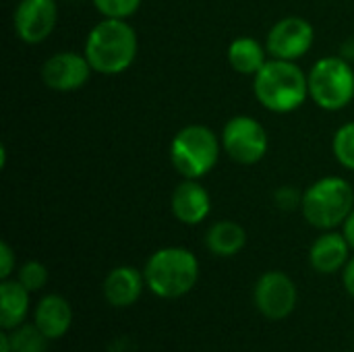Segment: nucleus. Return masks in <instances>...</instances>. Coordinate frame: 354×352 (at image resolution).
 Wrapping results in <instances>:
<instances>
[{
  "instance_id": "obj_1",
  "label": "nucleus",
  "mask_w": 354,
  "mask_h": 352,
  "mask_svg": "<svg viewBox=\"0 0 354 352\" xmlns=\"http://www.w3.org/2000/svg\"><path fill=\"white\" fill-rule=\"evenodd\" d=\"M139 52V39L129 19H100L87 33L83 54L93 73L114 77L127 73Z\"/></svg>"
},
{
  "instance_id": "obj_2",
  "label": "nucleus",
  "mask_w": 354,
  "mask_h": 352,
  "mask_svg": "<svg viewBox=\"0 0 354 352\" xmlns=\"http://www.w3.org/2000/svg\"><path fill=\"white\" fill-rule=\"evenodd\" d=\"M255 100L274 114H290L309 98L307 73L292 60L270 58L253 77Z\"/></svg>"
},
{
  "instance_id": "obj_3",
  "label": "nucleus",
  "mask_w": 354,
  "mask_h": 352,
  "mask_svg": "<svg viewBox=\"0 0 354 352\" xmlns=\"http://www.w3.org/2000/svg\"><path fill=\"white\" fill-rule=\"evenodd\" d=\"M143 276L149 293L158 299H183L199 282V259L185 247H164L149 255Z\"/></svg>"
},
{
  "instance_id": "obj_4",
  "label": "nucleus",
  "mask_w": 354,
  "mask_h": 352,
  "mask_svg": "<svg viewBox=\"0 0 354 352\" xmlns=\"http://www.w3.org/2000/svg\"><path fill=\"white\" fill-rule=\"evenodd\" d=\"M354 210V191L342 176H324L303 191L301 214L317 230H336Z\"/></svg>"
},
{
  "instance_id": "obj_5",
  "label": "nucleus",
  "mask_w": 354,
  "mask_h": 352,
  "mask_svg": "<svg viewBox=\"0 0 354 352\" xmlns=\"http://www.w3.org/2000/svg\"><path fill=\"white\" fill-rule=\"evenodd\" d=\"M222 154L220 135L205 124H187L170 141V164L183 178L201 180L207 176Z\"/></svg>"
},
{
  "instance_id": "obj_6",
  "label": "nucleus",
  "mask_w": 354,
  "mask_h": 352,
  "mask_svg": "<svg viewBox=\"0 0 354 352\" xmlns=\"http://www.w3.org/2000/svg\"><path fill=\"white\" fill-rule=\"evenodd\" d=\"M309 98L326 112H340L354 100V68L344 56H324L307 73Z\"/></svg>"
},
{
  "instance_id": "obj_7",
  "label": "nucleus",
  "mask_w": 354,
  "mask_h": 352,
  "mask_svg": "<svg viewBox=\"0 0 354 352\" xmlns=\"http://www.w3.org/2000/svg\"><path fill=\"white\" fill-rule=\"evenodd\" d=\"M220 141L222 151L239 166L259 164L270 149L266 127L249 114H236L228 118L220 133Z\"/></svg>"
},
{
  "instance_id": "obj_8",
  "label": "nucleus",
  "mask_w": 354,
  "mask_h": 352,
  "mask_svg": "<svg viewBox=\"0 0 354 352\" xmlns=\"http://www.w3.org/2000/svg\"><path fill=\"white\" fill-rule=\"evenodd\" d=\"M315 44V27L309 19L290 15L280 21H276L268 35H266V48L270 58L278 60H301L305 58Z\"/></svg>"
},
{
  "instance_id": "obj_9",
  "label": "nucleus",
  "mask_w": 354,
  "mask_h": 352,
  "mask_svg": "<svg viewBox=\"0 0 354 352\" xmlns=\"http://www.w3.org/2000/svg\"><path fill=\"white\" fill-rule=\"evenodd\" d=\"M253 301L263 317L280 322L295 313L299 303V290L288 274L280 270H270L257 278L253 288Z\"/></svg>"
},
{
  "instance_id": "obj_10",
  "label": "nucleus",
  "mask_w": 354,
  "mask_h": 352,
  "mask_svg": "<svg viewBox=\"0 0 354 352\" xmlns=\"http://www.w3.org/2000/svg\"><path fill=\"white\" fill-rule=\"evenodd\" d=\"M58 4L56 0H19L12 10L15 35L27 44H44L56 29Z\"/></svg>"
},
{
  "instance_id": "obj_11",
  "label": "nucleus",
  "mask_w": 354,
  "mask_h": 352,
  "mask_svg": "<svg viewBox=\"0 0 354 352\" xmlns=\"http://www.w3.org/2000/svg\"><path fill=\"white\" fill-rule=\"evenodd\" d=\"M93 68L87 62L83 52L75 50H60L48 56L41 64V81L48 89L58 91V93H71L81 89Z\"/></svg>"
},
{
  "instance_id": "obj_12",
  "label": "nucleus",
  "mask_w": 354,
  "mask_h": 352,
  "mask_svg": "<svg viewBox=\"0 0 354 352\" xmlns=\"http://www.w3.org/2000/svg\"><path fill=\"white\" fill-rule=\"evenodd\" d=\"M172 216L185 226H197L207 220L212 212V197L209 191L201 185V180L183 178L170 197Z\"/></svg>"
},
{
  "instance_id": "obj_13",
  "label": "nucleus",
  "mask_w": 354,
  "mask_h": 352,
  "mask_svg": "<svg viewBox=\"0 0 354 352\" xmlns=\"http://www.w3.org/2000/svg\"><path fill=\"white\" fill-rule=\"evenodd\" d=\"M351 243L346 241L344 232L338 230H324L309 249V266L324 276L338 274L351 259Z\"/></svg>"
},
{
  "instance_id": "obj_14",
  "label": "nucleus",
  "mask_w": 354,
  "mask_h": 352,
  "mask_svg": "<svg viewBox=\"0 0 354 352\" xmlns=\"http://www.w3.org/2000/svg\"><path fill=\"white\" fill-rule=\"evenodd\" d=\"M145 276L143 272H139L137 268L131 266H118L114 270L108 272V276L104 278V299L110 307L114 309H127L133 307L145 288Z\"/></svg>"
},
{
  "instance_id": "obj_15",
  "label": "nucleus",
  "mask_w": 354,
  "mask_h": 352,
  "mask_svg": "<svg viewBox=\"0 0 354 352\" xmlns=\"http://www.w3.org/2000/svg\"><path fill=\"white\" fill-rule=\"evenodd\" d=\"M33 324L48 340H58L71 330L73 307L62 295H44L33 309Z\"/></svg>"
},
{
  "instance_id": "obj_16",
  "label": "nucleus",
  "mask_w": 354,
  "mask_h": 352,
  "mask_svg": "<svg viewBox=\"0 0 354 352\" xmlns=\"http://www.w3.org/2000/svg\"><path fill=\"white\" fill-rule=\"evenodd\" d=\"M31 309V293L15 278L0 284V328L10 332L25 324Z\"/></svg>"
},
{
  "instance_id": "obj_17",
  "label": "nucleus",
  "mask_w": 354,
  "mask_h": 352,
  "mask_svg": "<svg viewBox=\"0 0 354 352\" xmlns=\"http://www.w3.org/2000/svg\"><path fill=\"white\" fill-rule=\"evenodd\" d=\"M226 58L234 73L255 77L259 68L270 60V54L266 44H261L259 39L251 35H239L228 44Z\"/></svg>"
},
{
  "instance_id": "obj_18",
  "label": "nucleus",
  "mask_w": 354,
  "mask_h": 352,
  "mask_svg": "<svg viewBox=\"0 0 354 352\" xmlns=\"http://www.w3.org/2000/svg\"><path fill=\"white\" fill-rule=\"evenodd\" d=\"M205 247L216 257H234L247 247V230L232 220H220L205 232Z\"/></svg>"
},
{
  "instance_id": "obj_19",
  "label": "nucleus",
  "mask_w": 354,
  "mask_h": 352,
  "mask_svg": "<svg viewBox=\"0 0 354 352\" xmlns=\"http://www.w3.org/2000/svg\"><path fill=\"white\" fill-rule=\"evenodd\" d=\"M12 352H46L48 351V338L41 334V330L35 324H23L8 332Z\"/></svg>"
},
{
  "instance_id": "obj_20",
  "label": "nucleus",
  "mask_w": 354,
  "mask_h": 352,
  "mask_svg": "<svg viewBox=\"0 0 354 352\" xmlns=\"http://www.w3.org/2000/svg\"><path fill=\"white\" fill-rule=\"evenodd\" d=\"M332 151L342 168L354 172V120L338 127L332 137Z\"/></svg>"
},
{
  "instance_id": "obj_21",
  "label": "nucleus",
  "mask_w": 354,
  "mask_h": 352,
  "mask_svg": "<svg viewBox=\"0 0 354 352\" xmlns=\"http://www.w3.org/2000/svg\"><path fill=\"white\" fill-rule=\"evenodd\" d=\"M17 280L29 290V293H37L41 288H46L48 280H50V272L48 268L37 261V259H29L25 261L19 270H17Z\"/></svg>"
},
{
  "instance_id": "obj_22",
  "label": "nucleus",
  "mask_w": 354,
  "mask_h": 352,
  "mask_svg": "<svg viewBox=\"0 0 354 352\" xmlns=\"http://www.w3.org/2000/svg\"><path fill=\"white\" fill-rule=\"evenodd\" d=\"M143 0H91L93 8L106 19H131Z\"/></svg>"
},
{
  "instance_id": "obj_23",
  "label": "nucleus",
  "mask_w": 354,
  "mask_h": 352,
  "mask_svg": "<svg viewBox=\"0 0 354 352\" xmlns=\"http://www.w3.org/2000/svg\"><path fill=\"white\" fill-rule=\"evenodd\" d=\"M301 201H303V193H299L295 187L284 185L274 193V203L276 207H280L282 212H292V210H301Z\"/></svg>"
},
{
  "instance_id": "obj_24",
  "label": "nucleus",
  "mask_w": 354,
  "mask_h": 352,
  "mask_svg": "<svg viewBox=\"0 0 354 352\" xmlns=\"http://www.w3.org/2000/svg\"><path fill=\"white\" fill-rule=\"evenodd\" d=\"M15 270H17V255H15L12 247L6 241H2L0 243V278L8 280Z\"/></svg>"
},
{
  "instance_id": "obj_25",
  "label": "nucleus",
  "mask_w": 354,
  "mask_h": 352,
  "mask_svg": "<svg viewBox=\"0 0 354 352\" xmlns=\"http://www.w3.org/2000/svg\"><path fill=\"white\" fill-rule=\"evenodd\" d=\"M342 284H344L346 293L354 297V257L348 259V263L342 270Z\"/></svg>"
},
{
  "instance_id": "obj_26",
  "label": "nucleus",
  "mask_w": 354,
  "mask_h": 352,
  "mask_svg": "<svg viewBox=\"0 0 354 352\" xmlns=\"http://www.w3.org/2000/svg\"><path fill=\"white\" fill-rule=\"evenodd\" d=\"M342 232H344L346 241L351 243V247H353L354 251V210L351 212V216L346 218V222L342 224Z\"/></svg>"
},
{
  "instance_id": "obj_27",
  "label": "nucleus",
  "mask_w": 354,
  "mask_h": 352,
  "mask_svg": "<svg viewBox=\"0 0 354 352\" xmlns=\"http://www.w3.org/2000/svg\"><path fill=\"white\" fill-rule=\"evenodd\" d=\"M0 352H12V346H10V336L6 330L0 332Z\"/></svg>"
}]
</instances>
